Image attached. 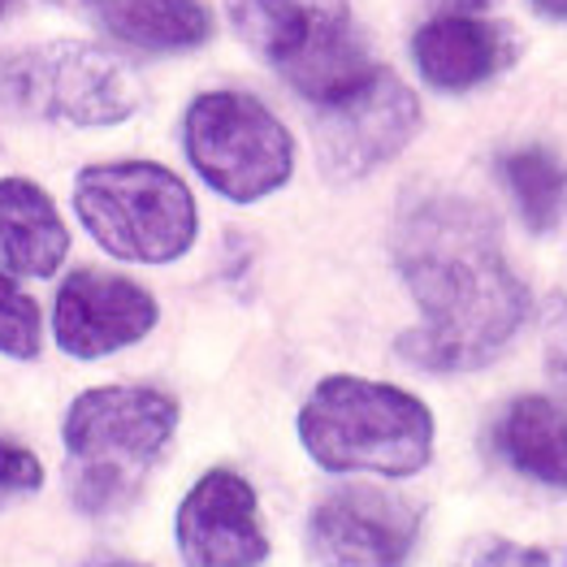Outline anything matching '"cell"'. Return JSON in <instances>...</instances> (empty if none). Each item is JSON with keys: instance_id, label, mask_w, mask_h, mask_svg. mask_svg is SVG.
<instances>
[{"instance_id": "obj_1", "label": "cell", "mask_w": 567, "mask_h": 567, "mask_svg": "<svg viewBox=\"0 0 567 567\" xmlns=\"http://www.w3.org/2000/svg\"><path fill=\"white\" fill-rule=\"evenodd\" d=\"M390 256L421 308V326L399 338V355L425 373L494 364L533 312L528 286L503 251L498 217L468 195H412L399 208Z\"/></svg>"}, {"instance_id": "obj_2", "label": "cell", "mask_w": 567, "mask_h": 567, "mask_svg": "<svg viewBox=\"0 0 567 567\" xmlns=\"http://www.w3.org/2000/svg\"><path fill=\"white\" fill-rule=\"evenodd\" d=\"M178 416V399L152 385L83 390L61 425L70 503L83 516L126 512L165 455Z\"/></svg>"}, {"instance_id": "obj_3", "label": "cell", "mask_w": 567, "mask_h": 567, "mask_svg": "<svg viewBox=\"0 0 567 567\" xmlns=\"http://www.w3.org/2000/svg\"><path fill=\"white\" fill-rule=\"evenodd\" d=\"M299 442L326 473L416 476L433 460V412L403 385L333 373L299 408Z\"/></svg>"}, {"instance_id": "obj_4", "label": "cell", "mask_w": 567, "mask_h": 567, "mask_svg": "<svg viewBox=\"0 0 567 567\" xmlns=\"http://www.w3.org/2000/svg\"><path fill=\"white\" fill-rule=\"evenodd\" d=\"M235 35L312 109L355 92L378 65L347 0H226Z\"/></svg>"}, {"instance_id": "obj_5", "label": "cell", "mask_w": 567, "mask_h": 567, "mask_svg": "<svg viewBox=\"0 0 567 567\" xmlns=\"http://www.w3.org/2000/svg\"><path fill=\"white\" fill-rule=\"evenodd\" d=\"M74 213L117 260L174 265L199 235L190 187L156 161H104L74 178Z\"/></svg>"}, {"instance_id": "obj_6", "label": "cell", "mask_w": 567, "mask_h": 567, "mask_svg": "<svg viewBox=\"0 0 567 567\" xmlns=\"http://www.w3.org/2000/svg\"><path fill=\"white\" fill-rule=\"evenodd\" d=\"M183 147L199 183L230 204H256L295 174V140L251 92H204L187 104Z\"/></svg>"}, {"instance_id": "obj_7", "label": "cell", "mask_w": 567, "mask_h": 567, "mask_svg": "<svg viewBox=\"0 0 567 567\" xmlns=\"http://www.w3.org/2000/svg\"><path fill=\"white\" fill-rule=\"evenodd\" d=\"M0 100L27 117L65 126H117L140 109V87L122 61L83 40L13 48L0 56Z\"/></svg>"}, {"instance_id": "obj_8", "label": "cell", "mask_w": 567, "mask_h": 567, "mask_svg": "<svg viewBox=\"0 0 567 567\" xmlns=\"http://www.w3.org/2000/svg\"><path fill=\"white\" fill-rule=\"evenodd\" d=\"M421 100L394 74L378 65L355 92L312 109V152L317 169L333 187H351L381 165H390L421 135Z\"/></svg>"}, {"instance_id": "obj_9", "label": "cell", "mask_w": 567, "mask_h": 567, "mask_svg": "<svg viewBox=\"0 0 567 567\" xmlns=\"http://www.w3.org/2000/svg\"><path fill=\"white\" fill-rule=\"evenodd\" d=\"M425 512L378 485H347L308 516V550L321 567H403L421 542Z\"/></svg>"}, {"instance_id": "obj_10", "label": "cell", "mask_w": 567, "mask_h": 567, "mask_svg": "<svg viewBox=\"0 0 567 567\" xmlns=\"http://www.w3.org/2000/svg\"><path fill=\"white\" fill-rule=\"evenodd\" d=\"M161 308L140 282L104 269H74L52 299V338L74 360H104L156 330Z\"/></svg>"}, {"instance_id": "obj_11", "label": "cell", "mask_w": 567, "mask_h": 567, "mask_svg": "<svg viewBox=\"0 0 567 567\" xmlns=\"http://www.w3.org/2000/svg\"><path fill=\"white\" fill-rule=\"evenodd\" d=\"M174 537L187 567H260L269 559L256 489L235 468H213L190 485Z\"/></svg>"}, {"instance_id": "obj_12", "label": "cell", "mask_w": 567, "mask_h": 567, "mask_svg": "<svg viewBox=\"0 0 567 567\" xmlns=\"http://www.w3.org/2000/svg\"><path fill=\"white\" fill-rule=\"evenodd\" d=\"M412 61L433 92L464 95L516 61V35L494 13H425L412 35Z\"/></svg>"}, {"instance_id": "obj_13", "label": "cell", "mask_w": 567, "mask_h": 567, "mask_svg": "<svg viewBox=\"0 0 567 567\" xmlns=\"http://www.w3.org/2000/svg\"><path fill=\"white\" fill-rule=\"evenodd\" d=\"M70 256V230L40 183L0 178V260L18 278H52Z\"/></svg>"}, {"instance_id": "obj_14", "label": "cell", "mask_w": 567, "mask_h": 567, "mask_svg": "<svg viewBox=\"0 0 567 567\" xmlns=\"http://www.w3.org/2000/svg\"><path fill=\"white\" fill-rule=\"evenodd\" d=\"M494 451L520 476L567 489V408L546 394H520L494 421Z\"/></svg>"}, {"instance_id": "obj_15", "label": "cell", "mask_w": 567, "mask_h": 567, "mask_svg": "<svg viewBox=\"0 0 567 567\" xmlns=\"http://www.w3.org/2000/svg\"><path fill=\"white\" fill-rule=\"evenodd\" d=\"M126 48L187 52L213 40V13L204 0H79Z\"/></svg>"}, {"instance_id": "obj_16", "label": "cell", "mask_w": 567, "mask_h": 567, "mask_svg": "<svg viewBox=\"0 0 567 567\" xmlns=\"http://www.w3.org/2000/svg\"><path fill=\"white\" fill-rule=\"evenodd\" d=\"M498 178L512 190L524 226L533 235H546L559 226L567 199V165L550 147H516L498 156Z\"/></svg>"}, {"instance_id": "obj_17", "label": "cell", "mask_w": 567, "mask_h": 567, "mask_svg": "<svg viewBox=\"0 0 567 567\" xmlns=\"http://www.w3.org/2000/svg\"><path fill=\"white\" fill-rule=\"evenodd\" d=\"M44 347L40 303L18 286L13 274L0 269V355L9 360H35Z\"/></svg>"}, {"instance_id": "obj_18", "label": "cell", "mask_w": 567, "mask_h": 567, "mask_svg": "<svg viewBox=\"0 0 567 567\" xmlns=\"http://www.w3.org/2000/svg\"><path fill=\"white\" fill-rule=\"evenodd\" d=\"M460 567H567V546H524L507 537H485L464 550Z\"/></svg>"}, {"instance_id": "obj_19", "label": "cell", "mask_w": 567, "mask_h": 567, "mask_svg": "<svg viewBox=\"0 0 567 567\" xmlns=\"http://www.w3.org/2000/svg\"><path fill=\"white\" fill-rule=\"evenodd\" d=\"M40 485H44L40 455L18 446V442H9V437H0V507L40 494Z\"/></svg>"}, {"instance_id": "obj_20", "label": "cell", "mask_w": 567, "mask_h": 567, "mask_svg": "<svg viewBox=\"0 0 567 567\" xmlns=\"http://www.w3.org/2000/svg\"><path fill=\"white\" fill-rule=\"evenodd\" d=\"M546 360L555 373L567 378V308H559V317L550 321V333H546Z\"/></svg>"}, {"instance_id": "obj_21", "label": "cell", "mask_w": 567, "mask_h": 567, "mask_svg": "<svg viewBox=\"0 0 567 567\" xmlns=\"http://www.w3.org/2000/svg\"><path fill=\"white\" fill-rule=\"evenodd\" d=\"M503 0H425V13H494Z\"/></svg>"}, {"instance_id": "obj_22", "label": "cell", "mask_w": 567, "mask_h": 567, "mask_svg": "<svg viewBox=\"0 0 567 567\" xmlns=\"http://www.w3.org/2000/svg\"><path fill=\"white\" fill-rule=\"evenodd\" d=\"M542 18H550V22H567V0H528Z\"/></svg>"}, {"instance_id": "obj_23", "label": "cell", "mask_w": 567, "mask_h": 567, "mask_svg": "<svg viewBox=\"0 0 567 567\" xmlns=\"http://www.w3.org/2000/svg\"><path fill=\"white\" fill-rule=\"evenodd\" d=\"M92 567H147V564H131V559H109V564H92Z\"/></svg>"}]
</instances>
